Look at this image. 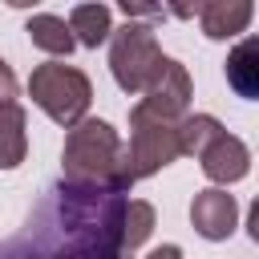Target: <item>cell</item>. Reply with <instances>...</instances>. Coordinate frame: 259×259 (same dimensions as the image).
Wrapping results in <instances>:
<instances>
[{
  "label": "cell",
  "mask_w": 259,
  "mask_h": 259,
  "mask_svg": "<svg viewBox=\"0 0 259 259\" xmlns=\"http://www.w3.org/2000/svg\"><path fill=\"white\" fill-rule=\"evenodd\" d=\"M61 170H65V186L77 190L125 194L134 186V178L125 174V146L117 130L101 117H85L81 125L69 130L61 150Z\"/></svg>",
  "instance_id": "6da1fadb"
},
{
  "label": "cell",
  "mask_w": 259,
  "mask_h": 259,
  "mask_svg": "<svg viewBox=\"0 0 259 259\" xmlns=\"http://www.w3.org/2000/svg\"><path fill=\"white\" fill-rule=\"evenodd\" d=\"M28 97H32V105H36L49 121L73 130V125H81L85 113H89L93 85H89V77H85L77 65L45 61V65H36L32 77H28Z\"/></svg>",
  "instance_id": "7a4b0ae2"
},
{
  "label": "cell",
  "mask_w": 259,
  "mask_h": 259,
  "mask_svg": "<svg viewBox=\"0 0 259 259\" xmlns=\"http://www.w3.org/2000/svg\"><path fill=\"white\" fill-rule=\"evenodd\" d=\"M166 65V53L158 49V36L150 24H125V28H113L109 36V73L117 81V89L125 93H146L154 85V77L162 73Z\"/></svg>",
  "instance_id": "3957f363"
},
{
  "label": "cell",
  "mask_w": 259,
  "mask_h": 259,
  "mask_svg": "<svg viewBox=\"0 0 259 259\" xmlns=\"http://www.w3.org/2000/svg\"><path fill=\"white\" fill-rule=\"evenodd\" d=\"M182 158V146H178V121H162L154 113H146L142 105L130 109V146H125V174L138 182V178H150L158 170H166L170 162Z\"/></svg>",
  "instance_id": "277c9868"
},
{
  "label": "cell",
  "mask_w": 259,
  "mask_h": 259,
  "mask_svg": "<svg viewBox=\"0 0 259 259\" xmlns=\"http://www.w3.org/2000/svg\"><path fill=\"white\" fill-rule=\"evenodd\" d=\"M190 97H194V85H190L186 65H182V61H174V57H166L162 73L154 77V85L142 93V101H138V105H142L146 113L162 117V121H182V117L190 113Z\"/></svg>",
  "instance_id": "5b68a950"
},
{
  "label": "cell",
  "mask_w": 259,
  "mask_h": 259,
  "mask_svg": "<svg viewBox=\"0 0 259 259\" xmlns=\"http://www.w3.org/2000/svg\"><path fill=\"white\" fill-rule=\"evenodd\" d=\"M190 227H194L202 239H210V243L231 239L235 227H239V202H235V194H227L223 186L198 190L194 202H190Z\"/></svg>",
  "instance_id": "8992f818"
},
{
  "label": "cell",
  "mask_w": 259,
  "mask_h": 259,
  "mask_svg": "<svg viewBox=\"0 0 259 259\" xmlns=\"http://www.w3.org/2000/svg\"><path fill=\"white\" fill-rule=\"evenodd\" d=\"M198 166H202V174L214 182V186H231V182H239V178H247V170H251V150L243 146V138H235V134H219L202 154H198Z\"/></svg>",
  "instance_id": "52a82bcc"
},
{
  "label": "cell",
  "mask_w": 259,
  "mask_h": 259,
  "mask_svg": "<svg viewBox=\"0 0 259 259\" xmlns=\"http://www.w3.org/2000/svg\"><path fill=\"white\" fill-rule=\"evenodd\" d=\"M251 16H255L251 0H210L198 8V24H202L206 40H231V36L247 32Z\"/></svg>",
  "instance_id": "ba28073f"
},
{
  "label": "cell",
  "mask_w": 259,
  "mask_h": 259,
  "mask_svg": "<svg viewBox=\"0 0 259 259\" xmlns=\"http://www.w3.org/2000/svg\"><path fill=\"white\" fill-rule=\"evenodd\" d=\"M223 73H227V85L247 97V101H259V36H243L227 61H223Z\"/></svg>",
  "instance_id": "9c48e42d"
},
{
  "label": "cell",
  "mask_w": 259,
  "mask_h": 259,
  "mask_svg": "<svg viewBox=\"0 0 259 259\" xmlns=\"http://www.w3.org/2000/svg\"><path fill=\"white\" fill-rule=\"evenodd\" d=\"M69 32L85 49L105 45L113 36V12H109V4H73L69 8Z\"/></svg>",
  "instance_id": "30bf717a"
},
{
  "label": "cell",
  "mask_w": 259,
  "mask_h": 259,
  "mask_svg": "<svg viewBox=\"0 0 259 259\" xmlns=\"http://www.w3.org/2000/svg\"><path fill=\"white\" fill-rule=\"evenodd\" d=\"M24 32H28V40H32L40 53H49V57H69V53L77 49V40H73V32H69V20H65V16H53V12L28 16Z\"/></svg>",
  "instance_id": "8fae6325"
},
{
  "label": "cell",
  "mask_w": 259,
  "mask_h": 259,
  "mask_svg": "<svg viewBox=\"0 0 259 259\" xmlns=\"http://www.w3.org/2000/svg\"><path fill=\"white\" fill-rule=\"evenodd\" d=\"M28 154V134H24V105L8 101L0 105V170H16Z\"/></svg>",
  "instance_id": "7c38bea8"
},
{
  "label": "cell",
  "mask_w": 259,
  "mask_h": 259,
  "mask_svg": "<svg viewBox=\"0 0 259 259\" xmlns=\"http://www.w3.org/2000/svg\"><path fill=\"white\" fill-rule=\"evenodd\" d=\"M154 206L146 198H125V214H121V251L134 255L150 235H154Z\"/></svg>",
  "instance_id": "4fadbf2b"
},
{
  "label": "cell",
  "mask_w": 259,
  "mask_h": 259,
  "mask_svg": "<svg viewBox=\"0 0 259 259\" xmlns=\"http://www.w3.org/2000/svg\"><path fill=\"white\" fill-rule=\"evenodd\" d=\"M219 134H227V130L219 125L214 113H186V117L178 121V146H182V154H190V158H198Z\"/></svg>",
  "instance_id": "5bb4252c"
},
{
  "label": "cell",
  "mask_w": 259,
  "mask_h": 259,
  "mask_svg": "<svg viewBox=\"0 0 259 259\" xmlns=\"http://www.w3.org/2000/svg\"><path fill=\"white\" fill-rule=\"evenodd\" d=\"M8 101H16V73L0 61V105H8Z\"/></svg>",
  "instance_id": "9a60e30c"
},
{
  "label": "cell",
  "mask_w": 259,
  "mask_h": 259,
  "mask_svg": "<svg viewBox=\"0 0 259 259\" xmlns=\"http://www.w3.org/2000/svg\"><path fill=\"white\" fill-rule=\"evenodd\" d=\"M121 12H125V16H158L162 8H154V4H134V0H121Z\"/></svg>",
  "instance_id": "2e32d148"
},
{
  "label": "cell",
  "mask_w": 259,
  "mask_h": 259,
  "mask_svg": "<svg viewBox=\"0 0 259 259\" xmlns=\"http://www.w3.org/2000/svg\"><path fill=\"white\" fill-rule=\"evenodd\" d=\"M247 235H251V243H259V194H255V202L247 210Z\"/></svg>",
  "instance_id": "e0dca14e"
},
{
  "label": "cell",
  "mask_w": 259,
  "mask_h": 259,
  "mask_svg": "<svg viewBox=\"0 0 259 259\" xmlns=\"http://www.w3.org/2000/svg\"><path fill=\"white\" fill-rule=\"evenodd\" d=\"M146 259H182V247L178 243H166V247H154Z\"/></svg>",
  "instance_id": "ac0fdd59"
}]
</instances>
